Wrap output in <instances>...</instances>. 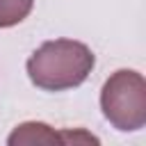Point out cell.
Here are the masks:
<instances>
[{
    "instance_id": "obj_2",
    "label": "cell",
    "mask_w": 146,
    "mask_h": 146,
    "mask_svg": "<svg viewBox=\"0 0 146 146\" xmlns=\"http://www.w3.org/2000/svg\"><path fill=\"white\" fill-rule=\"evenodd\" d=\"M103 116L123 132L144 128L146 123V80L139 71L119 68L100 89Z\"/></svg>"
},
{
    "instance_id": "obj_4",
    "label": "cell",
    "mask_w": 146,
    "mask_h": 146,
    "mask_svg": "<svg viewBox=\"0 0 146 146\" xmlns=\"http://www.w3.org/2000/svg\"><path fill=\"white\" fill-rule=\"evenodd\" d=\"M34 0H0V27H14L27 18Z\"/></svg>"
},
{
    "instance_id": "obj_3",
    "label": "cell",
    "mask_w": 146,
    "mask_h": 146,
    "mask_svg": "<svg viewBox=\"0 0 146 146\" xmlns=\"http://www.w3.org/2000/svg\"><path fill=\"white\" fill-rule=\"evenodd\" d=\"M62 139V132H52L50 125L46 123H36V121H27V123H21L16 125V130L9 135L7 144L16 146V144H39V141H57Z\"/></svg>"
},
{
    "instance_id": "obj_1",
    "label": "cell",
    "mask_w": 146,
    "mask_h": 146,
    "mask_svg": "<svg viewBox=\"0 0 146 146\" xmlns=\"http://www.w3.org/2000/svg\"><path fill=\"white\" fill-rule=\"evenodd\" d=\"M91 48L75 39H52L41 43L27 59V78L43 91H66L80 87L94 71Z\"/></svg>"
}]
</instances>
